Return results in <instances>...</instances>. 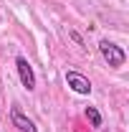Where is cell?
Masks as SVG:
<instances>
[{"mask_svg":"<svg viewBox=\"0 0 129 132\" xmlns=\"http://www.w3.org/2000/svg\"><path fill=\"white\" fill-rule=\"evenodd\" d=\"M99 51H101V56L109 61V66H122L124 64V51L119 48V46H114V43H109V41H101L99 43Z\"/></svg>","mask_w":129,"mask_h":132,"instance_id":"obj_1","label":"cell"},{"mask_svg":"<svg viewBox=\"0 0 129 132\" xmlns=\"http://www.w3.org/2000/svg\"><path fill=\"white\" fill-rule=\"evenodd\" d=\"M66 81H68V86H71L73 92H79V94H89V92H91L89 79L81 76V74H76V71H68V74H66Z\"/></svg>","mask_w":129,"mask_h":132,"instance_id":"obj_2","label":"cell"},{"mask_svg":"<svg viewBox=\"0 0 129 132\" xmlns=\"http://www.w3.org/2000/svg\"><path fill=\"white\" fill-rule=\"evenodd\" d=\"M15 66H18V74H20V81H23V86H25V89H33V86H35V79H33V69L28 66V61L20 56V59L15 61Z\"/></svg>","mask_w":129,"mask_h":132,"instance_id":"obj_3","label":"cell"},{"mask_svg":"<svg viewBox=\"0 0 129 132\" xmlns=\"http://www.w3.org/2000/svg\"><path fill=\"white\" fill-rule=\"evenodd\" d=\"M10 119H13V125H15L20 132H35V125H33L28 117L20 114V109H13V112H10Z\"/></svg>","mask_w":129,"mask_h":132,"instance_id":"obj_4","label":"cell"},{"mask_svg":"<svg viewBox=\"0 0 129 132\" xmlns=\"http://www.w3.org/2000/svg\"><path fill=\"white\" fill-rule=\"evenodd\" d=\"M86 117L91 119V125H94V127H99V125H101V114H99L94 107H89V109H86Z\"/></svg>","mask_w":129,"mask_h":132,"instance_id":"obj_5","label":"cell"}]
</instances>
